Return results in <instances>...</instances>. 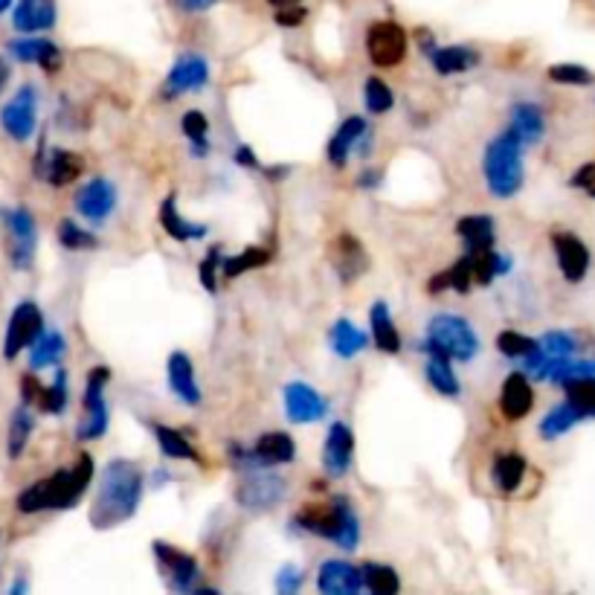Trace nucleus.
<instances>
[{"mask_svg":"<svg viewBox=\"0 0 595 595\" xmlns=\"http://www.w3.org/2000/svg\"><path fill=\"white\" fill-rule=\"evenodd\" d=\"M143 471L140 465L128 462V459H114L105 465V471L99 476V488L90 506V526L105 532V529H117L122 523H128L143 500Z\"/></svg>","mask_w":595,"mask_h":595,"instance_id":"nucleus-1","label":"nucleus"},{"mask_svg":"<svg viewBox=\"0 0 595 595\" xmlns=\"http://www.w3.org/2000/svg\"><path fill=\"white\" fill-rule=\"evenodd\" d=\"M93 479V459L88 453H79L73 468H61L53 476L30 485L18 497V511L24 514H38V511H64L73 508L88 491Z\"/></svg>","mask_w":595,"mask_h":595,"instance_id":"nucleus-2","label":"nucleus"},{"mask_svg":"<svg viewBox=\"0 0 595 595\" xmlns=\"http://www.w3.org/2000/svg\"><path fill=\"white\" fill-rule=\"evenodd\" d=\"M294 526L308 535L326 537L346 552H355L360 543V520L349 506V500L337 497L328 506H308L294 514Z\"/></svg>","mask_w":595,"mask_h":595,"instance_id":"nucleus-3","label":"nucleus"},{"mask_svg":"<svg viewBox=\"0 0 595 595\" xmlns=\"http://www.w3.org/2000/svg\"><path fill=\"white\" fill-rule=\"evenodd\" d=\"M523 143L511 134L503 131L497 134L488 149L482 154V172H485V183L491 189V195L497 198H514L523 186Z\"/></svg>","mask_w":595,"mask_h":595,"instance_id":"nucleus-4","label":"nucleus"},{"mask_svg":"<svg viewBox=\"0 0 595 595\" xmlns=\"http://www.w3.org/2000/svg\"><path fill=\"white\" fill-rule=\"evenodd\" d=\"M424 349H436L450 360H474L479 355V337H476L474 326L465 317L456 314H436L427 326V340Z\"/></svg>","mask_w":595,"mask_h":595,"instance_id":"nucleus-5","label":"nucleus"},{"mask_svg":"<svg viewBox=\"0 0 595 595\" xmlns=\"http://www.w3.org/2000/svg\"><path fill=\"white\" fill-rule=\"evenodd\" d=\"M111 384V369L108 366H93L85 384V421L76 430L79 442H93L102 439L108 433L111 413H108V401H105V387Z\"/></svg>","mask_w":595,"mask_h":595,"instance_id":"nucleus-6","label":"nucleus"},{"mask_svg":"<svg viewBox=\"0 0 595 595\" xmlns=\"http://www.w3.org/2000/svg\"><path fill=\"white\" fill-rule=\"evenodd\" d=\"M285 497H288V482L276 474H259V468L244 476L236 488L238 506L253 514L273 511Z\"/></svg>","mask_w":595,"mask_h":595,"instance_id":"nucleus-7","label":"nucleus"},{"mask_svg":"<svg viewBox=\"0 0 595 595\" xmlns=\"http://www.w3.org/2000/svg\"><path fill=\"white\" fill-rule=\"evenodd\" d=\"M3 227L9 233V259L18 270H30L35 262V244H38V227L30 209H0Z\"/></svg>","mask_w":595,"mask_h":595,"instance_id":"nucleus-8","label":"nucleus"},{"mask_svg":"<svg viewBox=\"0 0 595 595\" xmlns=\"http://www.w3.org/2000/svg\"><path fill=\"white\" fill-rule=\"evenodd\" d=\"M151 549H154V558H157V566H160V572H163L169 590H175V593H189V590H195V584H198V578H201V566H198V561H195L192 555L180 552L178 546L163 543V540H154Z\"/></svg>","mask_w":595,"mask_h":595,"instance_id":"nucleus-9","label":"nucleus"},{"mask_svg":"<svg viewBox=\"0 0 595 595\" xmlns=\"http://www.w3.org/2000/svg\"><path fill=\"white\" fill-rule=\"evenodd\" d=\"M0 125L18 143H27L35 134V125H38V93H35L32 85H24L6 102V108L0 111Z\"/></svg>","mask_w":595,"mask_h":595,"instance_id":"nucleus-10","label":"nucleus"},{"mask_svg":"<svg viewBox=\"0 0 595 595\" xmlns=\"http://www.w3.org/2000/svg\"><path fill=\"white\" fill-rule=\"evenodd\" d=\"M41 331H44L41 308L35 302H21L12 311L9 326H6V340H3V355H6V360H15L24 349H30Z\"/></svg>","mask_w":595,"mask_h":595,"instance_id":"nucleus-11","label":"nucleus"},{"mask_svg":"<svg viewBox=\"0 0 595 595\" xmlns=\"http://www.w3.org/2000/svg\"><path fill=\"white\" fill-rule=\"evenodd\" d=\"M366 53L378 67H395L407 56V32L395 21H378L366 32Z\"/></svg>","mask_w":595,"mask_h":595,"instance_id":"nucleus-12","label":"nucleus"},{"mask_svg":"<svg viewBox=\"0 0 595 595\" xmlns=\"http://www.w3.org/2000/svg\"><path fill=\"white\" fill-rule=\"evenodd\" d=\"M209 82V61L204 56H198V53H183L175 64H172V70H169V76H166V88L163 93L169 96V99H175V96H183V93H195V90L207 88Z\"/></svg>","mask_w":595,"mask_h":595,"instance_id":"nucleus-13","label":"nucleus"},{"mask_svg":"<svg viewBox=\"0 0 595 595\" xmlns=\"http://www.w3.org/2000/svg\"><path fill=\"white\" fill-rule=\"evenodd\" d=\"M76 209L90 224H102L117 209V186L108 178L88 180L76 195Z\"/></svg>","mask_w":595,"mask_h":595,"instance_id":"nucleus-14","label":"nucleus"},{"mask_svg":"<svg viewBox=\"0 0 595 595\" xmlns=\"http://www.w3.org/2000/svg\"><path fill=\"white\" fill-rule=\"evenodd\" d=\"M352 459H355V436H352V427L337 421L331 424L326 436V445H323V468L328 476L340 479V476L349 474L352 468Z\"/></svg>","mask_w":595,"mask_h":595,"instance_id":"nucleus-15","label":"nucleus"},{"mask_svg":"<svg viewBox=\"0 0 595 595\" xmlns=\"http://www.w3.org/2000/svg\"><path fill=\"white\" fill-rule=\"evenodd\" d=\"M328 256H331V265L337 270L340 282H346V285H352L357 276H363L366 268H369L366 250H363V244L352 233H343V236L334 238Z\"/></svg>","mask_w":595,"mask_h":595,"instance_id":"nucleus-16","label":"nucleus"},{"mask_svg":"<svg viewBox=\"0 0 595 595\" xmlns=\"http://www.w3.org/2000/svg\"><path fill=\"white\" fill-rule=\"evenodd\" d=\"M285 410L294 424H314L328 413V401L314 387L294 381L285 387Z\"/></svg>","mask_w":595,"mask_h":595,"instance_id":"nucleus-17","label":"nucleus"},{"mask_svg":"<svg viewBox=\"0 0 595 595\" xmlns=\"http://www.w3.org/2000/svg\"><path fill=\"white\" fill-rule=\"evenodd\" d=\"M552 247L558 256V268L564 273L566 282H581L590 270V250L587 244L572 233H555L552 236Z\"/></svg>","mask_w":595,"mask_h":595,"instance_id":"nucleus-18","label":"nucleus"},{"mask_svg":"<svg viewBox=\"0 0 595 595\" xmlns=\"http://www.w3.org/2000/svg\"><path fill=\"white\" fill-rule=\"evenodd\" d=\"M56 0H18L12 12V27L18 32H47L56 27Z\"/></svg>","mask_w":595,"mask_h":595,"instance_id":"nucleus-19","label":"nucleus"},{"mask_svg":"<svg viewBox=\"0 0 595 595\" xmlns=\"http://www.w3.org/2000/svg\"><path fill=\"white\" fill-rule=\"evenodd\" d=\"M535 407V389L529 384V378L523 372H511L503 381V392H500V410L508 421H520L532 413Z\"/></svg>","mask_w":595,"mask_h":595,"instance_id":"nucleus-20","label":"nucleus"},{"mask_svg":"<svg viewBox=\"0 0 595 595\" xmlns=\"http://www.w3.org/2000/svg\"><path fill=\"white\" fill-rule=\"evenodd\" d=\"M317 587L326 595H355L363 590L360 569L349 561H326L317 572Z\"/></svg>","mask_w":595,"mask_h":595,"instance_id":"nucleus-21","label":"nucleus"},{"mask_svg":"<svg viewBox=\"0 0 595 595\" xmlns=\"http://www.w3.org/2000/svg\"><path fill=\"white\" fill-rule=\"evenodd\" d=\"M169 387L183 404H189V407L201 404V387L195 381V366L186 352H172L169 357Z\"/></svg>","mask_w":595,"mask_h":595,"instance_id":"nucleus-22","label":"nucleus"},{"mask_svg":"<svg viewBox=\"0 0 595 595\" xmlns=\"http://www.w3.org/2000/svg\"><path fill=\"white\" fill-rule=\"evenodd\" d=\"M253 450V459L259 468H273V465H288L294 462L297 456V445L288 433L282 430H273V433H262L259 442L250 447Z\"/></svg>","mask_w":595,"mask_h":595,"instance_id":"nucleus-23","label":"nucleus"},{"mask_svg":"<svg viewBox=\"0 0 595 595\" xmlns=\"http://www.w3.org/2000/svg\"><path fill=\"white\" fill-rule=\"evenodd\" d=\"M9 53L24 64H38L47 73H56L61 67V50L47 38H18L9 44Z\"/></svg>","mask_w":595,"mask_h":595,"instance_id":"nucleus-24","label":"nucleus"},{"mask_svg":"<svg viewBox=\"0 0 595 595\" xmlns=\"http://www.w3.org/2000/svg\"><path fill=\"white\" fill-rule=\"evenodd\" d=\"M508 131H511L523 146H535V143L543 140V134H546V119H543V111L537 108L535 102H517V105L511 108Z\"/></svg>","mask_w":595,"mask_h":595,"instance_id":"nucleus-25","label":"nucleus"},{"mask_svg":"<svg viewBox=\"0 0 595 595\" xmlns=\"http://www.w3.org/2000/svg\"><path fill=\"white\" fill-rule=\"evenodd\" d=\"M366 119L363 117H349L340 128H337V134L331 137V143H328V163L334 166V169H343L346 163H349V154L355 149V143H360L363 137H366Z\"/></svg>","mask_w":595,"mask_h":595,"instance_id":"nucleus-26","label":"nucleus"},{"mask_svg":"<svg viewBox=\"0 0 595 595\" xmlns=\"http://www.w3.org/2000/svg\"><path fill=\"white\" fill-rule=\"evenodd\" d=\"M456 233L465 241V247H468L471 256L491 250V247H494V238H497L494 218H491V215H465V218H459Z\"/></svg>","mask_w":595,"mask_h":595,"instance_id":"nucleus-27","label":"nucleus"},{"mask_svg":"<svg viewBox=\"0 0 595 595\" xmlns=\"http://www.w3.org/2000/svg\"><path fill=\"white\" fill-rule=\"evenodd\" d=\"M427 352V363H424V375H427V384L436 389L439 395L445 398H456L462 392V384L450 366V357L436 352V349H424Z\"/></svg>","mask_w":595,"mask_h":595,"instance_id":"nucleus-28","label":"nucleus"},{"mask_svg":"<svg viewBox=\"0 0 595 595\" xmlns=\"http://www.w3.org/2000/svg\"><path fill=\"white\" fill-rule=\"evenodd\" d=\"M82 172H85V163L76 151L56 149L47 157V166L38 169V178H47L53 186H67L76 178H82Z\"/></svg>","mask_w":595,"mask_h":595,"instance_id":"nucleus-29","label":"nucleus"},{"mask_svg":"<svg viewBox=\"0 0 595 595\" xmlns=\"http://www.w3.org/2000/svg\"><path fill=\"white\" fill-rule=\"evenodd\" d=\"M328 346H331L334 355L349 360V357L360 355V352L369 346V337H366V331H360L352 320L340 317V320L331 326V331H328Z\"/></svg>","mask_w":595,"mask_h":595,"instance_id":"nucleus-30","label":"nucleus"},{"mask_svg":"<svg viewBox=\"0 0 595 595\" xmlns=\"http://www.w3.org/2000/svg\"><path fill=\"white\" fill-rule=\"evenodd\" d=\"M471 282H474V259L465 253L459 262H453V265L447 270H442L439 276H433V279L427 282V291H430V294H442V291L468 294V291H471Z\"/></svg>","mask_w":595,"mask_h":595,"instance_id":"nucleus-31","label":"nucleus"},{"mask_svg":"<svg viewBox=\"0 0 595 595\" xmlns=\"http://www.w3.org/2000/svg\"><path fill=\"white\" fill-rule=\"evenodd\" d=\"M427 56H430L433 70L442 73V76L465 73V70H471V67L479 64V53L471 50V47H459V44H453V47H439V44H436Z\"/></svg>","mask_w":595,"mask_h":595,"instance_id":"nucleus-32","label":"nucleus"},{"mask_svg":"<svg viewBox=\"0 0 595 595\" xmlns=\"http://www.w3.org/2000/svg\"><path fill=\"white\" fill-rule=\"evenodd\" d=\"M160 227L175 238V241H198L207 236V224H195L189 218H183L175 204V195H169L160 207Z\"/></svg>","mask_w":595,"mask_h":595,"instance_id":"nucleus-33","label":"nucleus"},{"mask_svg":"<svg viewBox=\"0 0 595 595\" xmlns=\"http://www.w3.org/2000/svg\"><path fill=\"white\" fill-rule=\"evenodd\" d=\"M369 326H372V340L381 352L387 355H398L401 352V334L392 323V314H389L387 302H375L372 311H369Z\"/></svg>","mask_w":595,"mask_h":595,"instance_id":"nucleus-34","label":"nucleus"},{"mask_svg":"<svg viewBox=\"0 0 595 595\" xmlns=\"http://www.w3.org/2000/svg\"><path fill=\"white\" fill-rule=\"evenodd\" d=\"M578 421H584V413L572 404V401H564L558 407H552L543 421H540V439L552 442V439H561L564 433H569Z\"/></svg>","mask_w":595,"mask_h":595,"instance_id":"nucleus-35","label":"nucleus"},{"mask_svg":"<svg viewBox=\"0 0 595 595\" xmlns=\"http://www.w3.org/2000/svg\"><path fill=\"white\" fill-rule=\"evenodd\" d=\"M523 476H526V459L520 453H503V456H497V462L491 468V479H494V485L503 494L517 491L520 482H523Z\"/></svg>","mask_w":595,"mask_h":595,"instance_id":"nucleus-36","label":"nucleus"},{"mask_svg":"<svg viewBox=\"0 0 595 595\" xmlns=\"http://www.w3.org/2000/svg\"><path fill=\"white\" fill-rule=\"evenodd\" d=\"M151 433H154L157 445L163 450V456H169V459H189V462H198L201 465L198 450L186 442V436L180 430H172L166 424H151Z\"/></svg>","mask_w":595,"mask_h":595,"instance_id":"nucleus-37","label":"nucleus"},{"mask_svg":"<svg viewBox=\"0 0 595 595\" xmlns=\"http://www.w3.org/2000/svg\"><path fill=\"white\" fill-rule=\"evenodd\" d=\"M30 366L32 369H47V366H56L64 352H67V343L61 337L59 331H50V334H38V340L30 346Z\"/></svg>","mask_w":595,"mask_h":595,"instance_id":"nucleus-38","label":"nucleus"},{"mask_svg":"<svg viewBox=\"0 0 595 595\" xmlns=\"http://www.w3.org/2000/svg\"><path fill=\"white\" fill-rule=\"evenodd\" d=\"M270 262V250L265 247H244L236 256H221V276L236 279L241 273L256 268H265Z\"/></svg>","mask_w":595,"mask_h":595,"instance_id":"nucleus-39","label":"nucleus"},{"mask_svg":"<svg viewBox=\"0 0 595 595\" xmlns=\"http://www.w3.org/2000/svg\"><path fill=\"white\" fill-rule=\"evenodd\" d=\"M360 581L369 593L375 595H395L401 590L398 572L384 564H363L360 566Z\"/></svg>","mask_w":595,"mask_h":595,"instance_id":"nucleus-40","label":"nucleus"},{"mask_svg":"<svg viewBox=\"0 0 595 595\" xmlns=\"http://www.w3.org/2000/svg\"><path fill=\"white\" fill-rule=\"evenodd\" d=\"M468 256H471V253H468ZM471 259H474V282H479V285H491L497 276H503V273H508V268H511V259H508V256H500L494 247L485 250V253H476Z\"/></svg>","mask_w":595,"mask_h":595,"instance_id":"nucleus-41","label":"nucleus"},{"mask_svg":"<svg viewBox=\"0 0 595 595\" xmlns=\"http://www.w3.org/2000/svg\"><path fill=\"white\" fill-rule=\"evenodd\" d=\"M180 128L186 134V140L192 143L195 157H207L209 151V119L201 111H186L180 119Z\"/></svg>","mask_w":595,"mask_h":595,"instance_id":"nucleus-42","label":"nucleus"},{"mask_svg":"<svg viewBox=\"0 0 595 595\" xmlns=\"http://www.w3.org/2000/svg\"><path fill=\"white\" fill-rule=\"evenodd\" d=\"M67 395H70V392H67V372L59 369L56 378H53V384L41 389L35 407H38L41 413H47V416H61L64 407H67Z\"/></svg>","mask_w":595,"mask_h":595,"instance_id":"nucleus-43","label":"nucleus"},{"mask_svg":"<svg viewBox=\"0 0 595 595\" xmlns=\"http://www.w3.org/2000/svg\"><path fill=\"white\" fill-rule=\"evenodd\" d=\"M32 413L27 404H21L15 413H12V421H9V456L12 459H18L21 453H24V447L30 442V433H32Z\"/></svg>","mask_w":595,"mask_h":595,"instance_id":"nucleus-44","label":"nucleus"},{"mask_svg":"<svg viewBox=\"0 0 595 595\" xmlns=\"http://www.w3.org/2000/svg\"><path fill=\"white\" fill-rule=\"evenodd\" d=\"M537 349L543 360H564L578 352V340L569 331H549L537 340Z\"/></svg>","mask_w":595,"mask_h":595,"instance_id":"nucleus-45","label":"nucleus"},{"mask_svg":"<svg viewBox=\"0 0 595 595\" xmlns=\"http://www.w3.org/2000/svg\"><path fill=\"white\" fill-rule=\"evenodd\" d=\"M566 401H572L584 418H595V378H575L566 381Z\"/></svg>","mask_w":595,"mask_h":595,"instance_id":"nucleus-46","label":"nucleus"},{"mask_svg":"<svg viewBox=\"0 0 595 595\" xmlns=\"http://www.w3.org/2000/svg\"><path fill=\"white\" fill-rule=\"evenodd\" d=\"M497 349H500V355L511 357V360H523V357L535 352L537 340L520 334V331H500L497 334Z\"/></svg>","mask_w":595,"mask_h":595,"instance_id":"nucleus-47","label":"nucleus"},{"mask_svg":"<svg viewBox=\"0 0 595 595\" xmlns=\"http://www.w3.org/2000/svg\"><path fill=\"white\" fill-rule=\"evenodd\" d=\"M363 102H366V108L372 111V114H387L389 108H392V102H395V96H392V90L384 79H366V85H363Z\"/></svg>","mask_w":595,"mask_h":595,"instance_id":"nucleus-48","label":"nucleus"},{"mask_svg":"<svg viewBox=\"0 0 595 595\" xmlns=\"http://www.w3.org/2000/svg\"><path fill=\"white\" fill-rule=\"evenodd\" d=\"M549 79L558 85H572V88H587L595 82L593 70H587L581 64H555V67H549Z\"/></svg>","mask_w":595,"mask_h":595,"instance_id":"nucleus-49","label":"nucleus"},{"mask_svg":"<svg viewBox=\"0 0 595 595\" xmlns=\"http://www.w3.org/2000/svg\"><path fill=\"white\" fill-rule=\"evenodd\" d=\"M59 241L61 247H67V250H93V247L99 244L93 233L82 230V227H79L76 221H70V218L59 221Z\"/></svg>","mask_w":595,"mask_h":595,"instance_id":"nucleus-50","label":"nucleus"},{"mask_svg":"<svg viewBox=\"0 0 595 595\" xmlns=\"http://www.w3.org/2000/svg\"><path fill=\"white\" fill-rule=\"evenodd\" d=\"M221 247L215 244V247H209V253H207V259L201 262V268H198V276H201V285L207 288L209 294H215L218 291V270H221Z\"/></svg>","mask_w":595,"mask_h":595,"instance_id":"nucleus-51","label":"nucleus"},{"mask_svg":"<svg viewBox=\"0 0 595 595\" xmlns=\"http://www.w3.org/2000/svg\"><path fill=\"white\" fill-rule=\"evenodd\" d=\"M302 578H305V575H302L299 566H282V572L276 575V590L282 595H297L299 587H302Z\"/></svg>","mask_w":595,"mask_h":595,"instance_id":"nucleus-52","label":"nucleus"},{"mask_svg":"<svg viewBox=\"0 0 595 595\" xmlns=\"http://www.w3.org/2000/svg\"><path fill=\"white\" fill-rule=\"evenodd\" d=\"M305 18H308V9H305V6H297V3H294V6H282V9L276 12V24H279V27H288V30L305 24Z\"/></svg>","mask_w":595,"mask_h":595,"instance_id":"nucleus-53","label":"nucleus"},{"mask_svg":"<svg viewBox=\"0 0 595 595\" xmlns=\"http://www.w3.org/2000/svg\"><path fill=\"white\" fill-rule=\"evenodd\" d=\"M572 186H578V189H593L595 186V163H587V166H581L572 180H569Z\"/></svg>","mask_w":595,"mask_h":595,"instance_id":"nucleus-54","label":"nucleus"},{"mask_svg":"<svg viewBox=\"0 0 595 595\" xmlns=\"http://www.w3.org/2000/svg\"><path fill=\"white\" fill-rule=\"evenodd\" d=\"M236 163L244 166V169H259V157H256V151L250 149V146H238Z\"/></svg>","mask_w":595,"mask_h":595,"instance_id":"nucleus-55","label":"nucleus"},{"mask_svg":"<svg viewBox=\"0 0 595 595\" xmlns=\"http://www.w3.org/2000/svg\"><path fill=\"white\" fill-rule=\"evenodd\" d=\"M24 387H21V392H24V404H35L38 401V395H41V384L32 378V375H24V381H21Z\"/></svg>","mask_w":595,"mask_h":595,"instance_id":"nucleus-56","label":"nucleus"},{"mask_svg":"<svg viewBox=\"0 0 595 595\" xmlns=\"http://www.w3.org/2000/svg\"><path fill=\"white\" fill-rule=\"evenodd\" d=\"M218 0H178V6L183 9V12H207L209 6H215Z\"/></svg>","mask_w":595,"mask_h":595,"instance_id":"nucleus-57","label":"nucleus"},{"mask_svg":"<svg viewBox=\"0 0 595 595\" xmlns=\"http://www.w3.org/2000/svg\"><path fill=\"white\" fill-rule=\"evenodd\" d=\"M360 186H363V189L381 186V172H375V169H372V172H363V175H360Z\"/></svg>","mask_w":595,"mask_h":595,"instance_id":"nucleus-58","label":"nucleus"},{"mask_svg":"<svg viewBox=\"0 0 595 595\" xmlns=\"http://www.w3.org/2000/svg\"><path fill=\"white\" fill-rule=\"evenodd\" d=\"M9 76H12V67H9V61L0 59V93H3V88H6Z\"/></svg>","mask_w":595,"mask_h":595,"instance_id":"nucleus-59","label":"nucleus"},{"mask_svg":"<svg viewBox=\"0 0 595 595\" xmlns=\"http://www.w3.org/2000/svg\"><path fill=\"white\" fill-rule=\"evenodd\" d=\"M270 6H276V9H282V6H294L299 0H268Z\"/></svg>","mask_w":595,"mask_h":595,"instance_id":"nucleus-60","label":"nucleus"},{"mask_svg":"<svg viewBox=\"0 0 595 595\" xmlns=\"http://www.w3.org/2000/svg\"><path fill=\"white\" fill-rule=\"evenodd\" d=\"M9 6H12V0H0V15H3V12H6Z\"/></svg>","mask_w":595,"mask_h":595,"instance_id":"nucleus-61","label":"nucleus"},{"mask_svg":"<svg viewBox=\"0 0 595 595\" xmlns=\"http://www.w3.org/2000/svg\"><path fill=\"white\" fill-rule=\"evenodd\" d=\"M587 192H590V195H593V198H595V186H593V189H587Z\"/></svg>","mask_w":595,"mask_h":595,"instance_id":"nucleus-62","label":"nucleus"}]
</instances>
